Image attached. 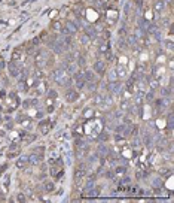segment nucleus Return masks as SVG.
Segmentation results:
<instances>
[{
  "mask_svg": "<svg viewBox=\"0 0 174 203\" xmlns=\"http://www.w3.org/2000/svg\"><path fill=\"white\" fill-rule=\"evenodd\" d=\"M51 78H52V81H54L57 85L64 87V88H68V87H72V84H73V81H72V75L66 70V64H64V63H63L60 67L52 70Z\"/></svg>",
  "mask_w": 174,
  "mask_h": 203,
  "instance_id": "nucleus-1",
  "label": "nucleus"
},
{
  "mask_svg": "<svg viewBox=\"0 0 174 203\" xmlns=\"http://www.w3.org/2000/svg\"><path fill=\"white\" fill-rule=\"evenodd\" d=\"M81 21L79 19H67L66 23L63 24V28H61V33L64 36H75V34L79 33V24Z\"/></svg>",
  "mask_w": 174,
  "mask_h": 203,
  "instance_id": "nucleus-2",
  "label": "nucleus"
},
{
  "mask_svg": "<svg viewBox=\"0 0 174 203\" xmlns=\"http://www.w3.org/2000/svg\"><path fill=\"white\" fill-rule=\"evenodd\" d=\"M46 61H48V52L46 51H36L34 52V57H33V63L36 67L39 69H43L45 66H46Z\"/></svg>",
  "mask_w": 174,
  "mask_h": 203,
  "instance_id": "nucleus-3",
  "label": "nucleus"
},
{
  "mask_svg": "<svg viewBox=\"0 0 174 203\" xmlns=\"http://www.w3.org/2000/svg\"><path fill=\"white\" fill-rule=\"evenodd\" d=\"M72 81H73V84H75L76 90H82V88H85V85H86V81H85L83 73L81 72V70H77L76 73H73V76H72Z\"/></svg>",
  "mask_w": 174,
  "mask_h": 203,
  "instance_id": "nucleus-4",
  "label": "nucleus"
},
{
  "mask_svg": "<svg viewBox=\"0 0 174 203\" xmlns=\"http://www.w3.org/2000/svg\"><path fill=\"white\" fill-rule=\"evenodd\" d=\"M21 70L23 67L18 64V61H14V60H10L8 63V73L10 78H18L19 73H21Z\"/></svg>",
  "mask_w": 174,
  "mask_h": 203,
  "instance_id": "nucleus-5",
  "label": "nucleus"
},
{
  "mask_svg": "<svg viewBox=\"0 0 174 203\" xmlns=\"http://www.w3.org/2000/svg\"><path fill=\"white\" fill-rule=\"evenodd\" d=\"M92 69H94V72L97 73L98 76H104L106 75V61L104 60H95L94 63H92Z\"/></svg>",
  "mask_w": 174,
  "mask_h": 203,
  "instance_id": "nucleus-6",
  "label": "nucleus"
},
{
  "mask_svg": "<svg viewBox=\"0 0 174 203\" xmlns=\"http://www.w3.org/2000/svg\"><path fill=\"white\" fill-rule=\"evenodd\" d=\"M122 90H124V84L121 81H118V79H116L115 82L109 84V93L112 94V96H119Z\"/></svg>",
  "mask_w": 174,
  "mask_h": 203,
  "instance_id": "nucleus-7",
  "label": "nucleus"
},
{
  "mask_svg": "<svg viewBox=\"0 0 174 203\" xmlns=\"http://www.w3.org/2000/svg\"><path fill=\"white\" fill-rule=\"evenodd\" d=\"M66 100L68 102V103L77 102L79 100V91H77L76 88H72V87L66 88Z\"/></svg>",
  "mask_w": 174,
  "mask_h": 203,
  "instance_id": "nucleus-8",
  "label": "nucleus"
},
{
  "mask_svg": "<svg viewBox=\"0 0 174 203\" xmlns=\"http://www.w3.org/2000/svg\"><path fill=\"white\" fill-rule=\"evenodd\" d=\"M115 72H116L118 79H125V78H128V66L124 64V63H118V66L115 67Z\"/></svg>",
  "mask_w": 174,
  "mask_h": 203,
  "instance_id": "nucleus-9",
  "label": "nucleus"
},
{
  "mask_svg": "<svg viewBox=\"0 0 174 203\" xmlns=\"http://www.w3.org/2000/svg\"><path fill=\"white\" fill-rule=\"evenodd\" d=\"M86 172H88L86 164H85V163H81V164H79V166L75 169V179H76V182H77V181H82L83 178H85V175H86Z\"/></svg>",
  "mask_w": 174,
  "mask_h": 203,
  "instance_id": "nucleus-10",
  "label": "nucleus"
},
{
  "mask_svg": "<svg viewBox=\"0 0 174 203\" xmlns=\"http://www.w3.org/2000/svg\"><path fill=\"white\" fill-rule=\"evenodd\" d=\"M39 132H40L42 135H48L51 132V128H52V123H51V119L49 118H45V119H42L40 123H39Z\"/></svg>",
  "mask_w": 174,
  "mask_h": 203,
  "instance_id": "nucleus-11",
  "label": "nucleus"
},
{
  "mask_svg": "<svg viewBox=\"0 0 174 203\" xmlns=\"http://www.w3.org/2000/svg\"><path fill=\"white\" fill-rule=\"evenodd\" d=\"M165 9H167L165 0H155L153 2V12H156L158 15H164Z\"/></svg>",
  "mask_w": 174,
  "mask_h": 203,
  "instance_id": "nucleus-12",
  "label": "nucleus"
},
{
  "mask_svg": "<svg viewBox=\"0 0 174 203\" xmlns=\"http://www.w3.org/2000/svg\"><path fill=\"white\" fill-rule=\"evenodd\" d=\"M162 75H165V66H164V64H155V66L152 67V76L159 79Z\"/></svg>",
  "mask_w": 174,
  "mask_h": 203,
  "instance_id": "nucleus-13",
  "label": "nucleus"
},
{
  "mask_svg": "<svg viewBox=\"0 0 174 203\" xmlns=\"http://www.w3.org/2000/svg\"><path fill=\"white\" fill-rule=\"evenodd\" d=\"M24 54H25V48H24V46H18V48L14 50L12 55H10V60H14V61H19V60L24 57Z\"/></svg>",
  "mask_w": 174,
  "mask_h": 203,
  "instance_id": "nucleus-14",
  "label": "nucleus"
},
{
  "mask_svg": "<svg viewBox=\"0 0 174 203\" xmlns=\"http://www.w3.org/2000/svg\"><path fill=\"white\" fill-rule=\"evenodd\" d=\"M83 73V78H85V81L86 82H97L98 81V76H97V73L95 72H92V70H85V72H82Z\"/></svg>",
  "mask_w": 174,
  "mask_h": 203,
  "instance_id": "nucleus-15",
  "label": "nucleus"
},
{
  "mask_svg": "<svg viewBox=\"0 0 174 203\" xmlns=\"http://www.w3.org/2000/svg\"><path fill=\"white\" fill-rule=\"evenodd\" d=\"M28 161H30V164H33V166H39L42 161H43V155L36 154V152H31V154L28 155Z\"/></svg>",
  "mask_w": 174,
  "mask_h": 203,
  "instance_id": "nucleus-16",
  "label": "nucleus"
},
{
  "mask_svg": "<svg viewBox=\"0 0 174 203\" xmlns=\"http://www.w3.org/2000/svg\"><path fill=\"white\" fill-rule=\"evenodd\" d=\"M30 166V161H28V155H21L17 160V167L18 169H27Z\"/></svg>",
  "mask_w": 174,
  "mask_h": 203,
  "instance_id": "nucleus-17",
  "label": "nucleus"
},
{
  "mask_svg": "<svg viewBox=\"0 0 174 203\" xmlns=\"http://www.w3.org/2000/svg\"><path fill=\"white\" fill-rule=\"evenodd\" d=\"M125 173H126V167L125 166H115L113 167V176H115V179H121L122 176H125Z\"/></svg>",
  "mask_w": 174,
  "mask_h": 203,
  "instance_id": "nucleus-18",
  "label": "nucleus"
},
{
  "mask_svg": "<svg viewBox=\"0 0 174 203\" xmlns=\"http://www.w3.org/2000/svg\"><path fill=\"white\" fill-rule=\"evenodd\" d=\"M109 151H110V149H109L107 145L103 144V142H100L98 146H97V154H98V157H103V155H104V157H107Z\"/></svg>",
  "mask_w": 174,
  "mask_h": 203,
  "instance_id": "nucleus-19",
  "label": "nucleus"
},
{
  "mask_svg": "<svg viewBox=\"0 0 174 203\" xmlns=\"http://www.w3.org/2000/svg\"><path fill=\"white\" fill-rule=\"evenodd\" d=\"M137 27H140V28H143L146 33H147V28H149V24H150V21L147 19V18H144L143 15H140V18L137 19Z\"/></svg>",
  "mask_w": 174,
  "mask_h": 203,
  "instance_id": "nucleus-20",
  "label": "nucleus"
},
{
  "mask_svg": "<svg viewBox=\"0 0 174 203\" xmlns=\"http://www.w3.org/2000/svg\"><path fill=\"white\" fill-rule=\"evenodd\" d=\"M133 34H134V37H135V39L140 42L141 39H143V37H144V36H146L147 33H146L143 28H140V27H135V28H134V33Z\"/></svg>",
  "mask_w": 174,
  "mask_h": 203,
  "instance_id": "nucleus-21",
  "label": "nucleus"
},
{
  "mask_svg": "<svg viewBox=\"0 0 174 203\" xmlns=\"http://www.w3.org/2000/svg\"><path fill=\"white\" fill-rule=\"evenodd\" d=\"M103 99H104V94H101V93H97V94H94V99H92V105L94 106H101L103 105Z\"/></svg>",
  "mask_w": 174,
  "mask_h": 203,
  "instance_id": "nucleus-22",
  "label": "nucleus"
},
{
  "mask_svg": "<svg viewBox=\"0 0 174 203\" xmlns=\"http://www.w3.org/2000/svg\"><path fill=\"white\" fill-rule=\"evenodd\" d=\"M77 41H79V43H81L82 46H88V45H89V42H91V39H89V37H88V36H86L85 33L79 34V36H77Z\"/></svg>",
  "mask_w": 174,
  "mask_h": 203,
  "instance_id": "nucleus-23",
  "label": "nucleus"
},
{
  "mask_svg": "<svg viewBox=\"0 0 174 203\" xmlns=\"http://www.w3.org/2000/svg\"><path fill=\"white\" fill-rule=\"evenodd\" d=\"M43 191H45V193H54V191H55V184L51 182V181H46V182L43 184Z\"/></svg>",
  "mask_w": 174,
  "mask_h": 203,
  "instance_id": "nucleus-24",
  "label": "nucleus"
},
{
  "mask_svg": "<svg viewBox=\"0 0 174 203\" xmlns=\"http://www.w3.org/2000/svg\"><path fill=\"white\" fill-rule=\"evenodd\" d=\"M155 91H152V90H149L147 93L143 96V100H146V103H152V102H155Z\"/></svg>",
  "mask_w": 174,
  "mask_h": 203,
  "instance_id": "nucleus-25",
  "label": "nucleus"
},
{
  "mask_svg": "<svg viewBox=\"0 0 174 203\" xmlns=\"http://www.w3.org/2000/svg\"><path fill=\"white\" fill-rule=\"evenodd\" d=\"M162 46H164V50L171 52V51L174 50V42L171 39H164V41H162Z\"/></svg>",
  "mask_w": 174,
  "mask_h": 203,
  "instance_id": "nucleus-26",
  "label": "nucleus"
},
{
  "mask_svg": "<svg viewBox=\"0 0 174 203\" xmlns=\"http://www.w3.org/2000/svg\"><path fill=\"white\" fill-rule=\"evenodd\" d=\"M94 114H95V109H94V108H86V109L83 110V118L85 119H92Z\"/></svg>",
  "mask_w": 174,
  "mask_h": 203,
  "instance_id": "nucleus-27",
  "label": "nucleus"
},
{
  "mask_svg": "<svg viewBox=\"0 0 174 203\" xmlns=\"http://www.w3.org/2000/svg\"><path fill=\"white\" fill-rule=\"evenodd\" d=\"M98 140H100V142H104V144H106V142L110 140V135H109L107 132H103V130H101V132L98 133Z\"/></svg>",
  "mask_w": 174,
  "mask_h": 203,
  "instance_id": "nucleus-28",
  "label": "nucleus"
},
{
  "mask_svg": "<svg viewBox=\"0 0 174 203\" xmlns=\"http://www.w3.org/2000/svg\"><path fill=\"white\" fill-rule=\"evenodd\" d=\"M94 184H95V175H92V176L88 178V181H86V184H85V188H83V190L94 188Z\"/></svg>",
  "mask_w": 174,
  "mask_h": 203,
  "instance_id": "nucleus-29",
  "label": "nucleus"
},
{
  "mask_svg": "<svg viewBox=\"0 0 174 203\" xmlns=\"http://www.w3.org/2000/svg\"><path fill=\"white\" fill-rule=\"evenodd\" d=\"M106 73H107V82L109 84H110V82H115L116 79H118L115 69H113V70H109V72H106Z\"/></svg>",
  "mask_w": 174,
  "mask_h": 203,
  "instance_id": "nucleus-30",
  "label": "nucleus"
},
{
  "mask_svg": "<svg viewBox=\"0 0 174 203\" xmlns=\"http://www.w3.org/2000/svg\"><path fill=\"white\" fill-rule=\"evenodd\" d=\"M131 105H130V100H125V99H122L121 100V105H119V109L124 110V112H126V109L130 108Z\"/></svg>",
  "mask_w": 174,
  "mask_h": 203,
  "instance_id": "nucleus-31",
  "label": "nucleus"
},
{
  "mask_svg": "<svg viewBox=\"0 0 174 203\" xmlns=\"http://www.w3.org/2000/svg\"><path fill=\"white\" fill-rule=\"evenodd\" d=\"M33 78H34V79H37V81L42 79V78H43V70L39 69V67H36V69H34V72H33Z\"/></svg>",
  "mask_w": 174,
  "mask_h": 203,
  "instance_id": "nucleus-32",
  "label": "nucleus"
},
{
  "mask_svg": "<svg viewBox=\"0 0 174 203\" xmlns=\"http://www.w3.org/2000/svg\"><path fill=\"white\" fill-rule=\"evenodd\" d=\"M150 184L153 188H156V187H162V178H153L152 181H150Z\"/></svg>",
  "mask_w": 174,
  "mask_h": 203,
  "instance_id": "nucleus-33",
  "label": "nucleus"
},
{
  "mask_svg": "<svg viewBox=\"0 0 174 203\" xmlns=\"http://www.w3.org/2000/svg\"><path fill=\"white\" fill-rule=\"evenodd\" d=\"M61 28H63V25L60 21H52V30L54 32H61Z\"/></svg>",
  "mask_w": 174,
  "mask_h": 203,
  "instance_id": "nucleus-34",
  "label": "nucleus"
},
{
  "mask_svg": "<svg viewBox=\"0 0 174 203\" xmlns=\"http://www.w3.org/2000/svg\"><path fill=\"white\" fill-rule=\"evenodd\" d=\"M33 152L40 154V155H45V146H36V148H33Z\"/></svg>",
  "mask_w": 174,
  "mask_h": 203,
  "instance_id": "nucleus-35",
  "label": "nucleus"
},
{
  "mask_svg": "<svg viewBox=\"0 0 174 203\" xmlns=\"http://www.w3.org/2000/svg\"><path fill=\"white\" fill-rule=\"evenodd\" d=\"M17 200H18V202H21V203H24V202H27V197H25L24 193H18V194H17Z\"/></svg>",
  "mask_w": 174,
  "mask_h": 203,
  "instance_id": "nucleus-36",
  "label": "nucleus"
},
{
  "mask_svg": "<svg viewBox=\"0 0 174 203\" xmlns=\"http://www.w3.org/2000/svg\"><path fill=\"white\" fill-rule=\"evenodd\" d=\"M147 176V173H144V172H141V170H137L135 172V178L137 179H143V178H146Z\"/></svg>",
  "mask_w": 174,
  "mask_h": 203,
  "instance_id": "nucleus-37",
  "label": "nucleus"
},
{
  "mask_svg": "<svg viewBox=\"0 0 174 203\" xmlns=\"http://www.w3.org/2000/svg\"><path fill=\"white\" fill-rule=\"evenodd\" d=\"M9 185H10V178L6 176V178H5V181H3V188H5V190H8Z\"/></svg>",
  "mask_w": 174,
  "mask_h": 203,
  "instance_id": "nucleus-38",
  "label": "nucleus"
},
{
  "mask_svg": "<svg viewBox=\"0 0 174 203\" xmlns=\"http://www.w3.org/2000/svg\"><path fill=\"white\" fill-rule=\"evenodd\" d=\"M161 175L162 176H171V169H162L161 170Z\"/></svg>",
  "mask_w": 174,
  "mask_h": 203,
  "instance_id": "nucleus-39",
  "label": "nucleus"
},
{
  "mask_svg": "<svg viewBox=\"0 0 174 203\" xmlns=\"http://www.w3.org/2000/svg\"><path fill=\"white\" fill-rule=\"evenodd\" d=\"M167 123H168V126L173 128V114H171V112H168V118H167Z\"/></svg>",
  "mask_w": 174,
  "mask_h": 203,
  "instance_id": "nucleus-40",
  "label": "nucleus"
},
{
  "mask_svg": "<svg viewBox=\"0 0 174 203\" xmlns=\"http://www.w3.org/2000/svg\"><path fill=\"white\" fill-rule=\"evenodd\" d=\"M57 91H55V90H49V91H48V97H51V99H57Z\"/></svg>",
  "mask_w": 174,
  "mask_h": 203,
  "instance_id": "nucleus-41",
  "label": "nucleus"
},
{
  "mask_svg": "<svg viewBox=\"0 0 174 203\" xmlns=\"http://www.w3.org/2000/svg\"><path fill=\"white\" fill-rule=\"evenodd\" d=\"M18 155V151H8V158H15Z\"/></svg>",
  "mask_w": 174,
  "mask_h": 203,
  "instance_id": "nucleus-42",
  "label": "nucleus"
},
{
  "mask_svg": "<svg viewBox=\"0 0 174 203\" xmlns=\"http://www.w3.org/2000/svg\"><path fill=\"white\" fill-rule=\"evenodd\" d=\"M124 14L125 15H128V14H130V11H131V5H130V3H126V5H125V8H124Z\"/></svg>",
  "mask_w": 174,
  "mask_h": 203,
  "instance_id": "nucleus-43",
  "label": "nucleus"
},
{
  "mask_svg": "<svg viewBox=\"0 0 174 203\" xmlns=\"http://www.w3.org/2000/svg\"><path fill=\"white\" fill-rule=\"evenodd\" d=\"M6 169H8V164H3V166H0V175H2V173H3V172H5Z\"/></svg>",
  "mask_w": 174,
  "mask_h": 203,
  "instance_id": "nucleus-44",
  "label": "nucleus"
},
{
  "mask_svg": "<svg viewBox=\"0 0 174 203\" xmlns=\"http://www.w3.org/2000/svg\"><path fill=\"white\" fill-rule=\"evenodd\" d=\"M5 136H6V132H5V130H2V128H0V137H5Z\"/></svg>",
  "mask_w": 174,
  "mask_h": 203,
  "instance_id": "nucleus-45",
  "label": "nucleus"
},
{
  "mask_svg": "<svg viewBox=\"0 0 174 203\" xmlns=\"http://www.w3.org/2000/svg\"><path fill=\"white\" fill-rule=\"evenodd\" d=\"M3 67H5V63H3V61H0V70H2Z\"/></svg>",
  "mask_w": 174,
  "mask_h": 203,
  "instance_id": "nucleus-46",
  "label": "nucleus"
},
{
  "mask_svg": "<svg viewBox=\"0 0 174 203\" xmlns=\"http://www.w3.org/2000/svg\"><path fill=\"white\" fill-rule=\"evenodd\" d=\"M86 2H94V0H86Z\"/></svg>",
  "mask_w": 174,
  "mask_h": 203,
  "instance_id": "nucleus-47",
  "label": "nucleus"
},
{
  "mask_svg": "<svg viewBox=\"0 0 174 203\" xmlns=\"http://www.w3.org/2000/svg\"><path fill=\"white\" fill-rule=\"evenodd\" d=\"M0 144H2V142H0Z\"/></svg>",
  "mask_w": 174,
  "mask_h": 203,
  "instance_id": "nucleus-48",
  "label": "nucleus"
},
{
  "mask_svg": "<svg viewBox=\"0 0 174 203\" xmlns=\"http://www.w3.org/2000/svg\"><path fill=\"white\" fill-rule=\"evenodd\" d=\"M0 123H2V121H0Z\"/></svg>",
  "mask_w": 174,
  "mask_h": 203,
  "instance_id": "nucleus-49",
  "label": "nucleus"
}]
</instances>
